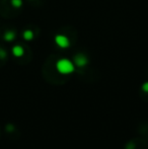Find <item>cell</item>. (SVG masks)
<instances>
[{"label":"cell","mask_w":148,"mask_h":149,"mask_svg":"<svg viewBox=\"0 0 148 149\" xmlns=\"http://www.w3.org/2000/svg\"><path fill=\"white\" fill-rule=\"evenodd\" d=\"M55 42L60 48H67V47H69V45H70L69 40H68L65 36H62V35L56 36Z\"/></svg>","instance_id":"obj_2"},{"label":"cell","mask_w":148,"mask_h":149,"mask_svg":"<svg viewBox=\"0 0 148 149\" xmlns=\"http://www.w3.org/2000/svg\"><path fill=\"white\" fill-rule=\"evenodd\" d=\"M13 53L15 56L19 57V56H22L24 54V49L22 47H19V46H16V47L13 48Z\"/></svg>","instance_id":"obj_4"},{"label":"cell","mask_w":148,"mask_h":149,"mask_svg":"<svg viewBox=\"0 0 148 149\" xmlns=\"http://www.w3.org/2000/svg\"><path fill=\"white\" fill-rule=\"evenodd\" d=\"M24 39L26 40H31L33 38V33L31 31H24Z\"/></svg>","instance_id":"obj_5"},{"label":"cell","mask_w":148,"mask_h":149,"mask_svg":"<svg viewBox=\"0 0 148 149\" xmlns=\"http://www.w3.org/2000/svg\"><path fill=\"white\" fill-rule=\"evenodd\" d=\"M142 88H143V90H144V91L148 92V82H146V83H144V84H143Z\"/></svg>","instance_id":"obj_6"},{"label":"cell","mask_w":148,"mask_h":149,"mask_svg":"<svg viewBox=\"0 0 148 149\" xmlns=\"http://www.w3.org/2000/svg\"><path fill=\"white\" fill-rule=\"evenodd\" d=\"M75 63H76L77 66L79 67H83L86 65L87 63V58L85 57L84 55H81V54H78L77 56H75Z\"/></svg>","instance_id":"obj_3"},{"label":"cell","mask_w":148,"mask_h":149,"mask_svg":"<svg viewBox=\"0 0 148 149\" xmlns=\"http://www.w3.org/2000/svg\"><path fill=\"white\" fill-rule=\"evenodd\" d=\"M57 70L62 74H69V73L73 72L74 70V65L71 61L68 59H61L57 62L56 64Z\"/></svg>","instance_id":"obj_1"}]
</instances>
